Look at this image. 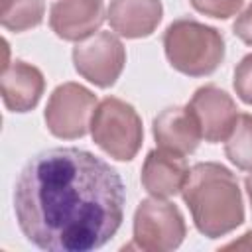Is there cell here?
Here are the masks:
<instances>
[{"mask_svg":"<svg viewBox=\"0 0 252 252\" xmlns=\"http://www.w3.org/2000/svg\"><path fill=\"white\" fill-rule=\"evenodd\" d=\"M126 189L112 165L79 148H51L22 167L14 213L24 236L47 252L104 246L124 219Z\"/></svg>","mask_w":252,"mask_h":252,"instance_id":"6da1fadb","label":"cell"},{"mask_svg":"<svg viewBox=\"0 0 252 252\" xmlns=\"http://www.w3.org/2000/svg\"><path fill=\"white\" fill-rule=\"evenodd\" d=\"M193 222L207 238H220L244 222V203L234 173L217 163L201 161L189 169L181 189Z\"/></svg>","mask_w":252,"mask_h":252,"instance_id":"7a4b0ae2","label":"cell"},{"mask_svg":"<svg viewBox=\"0 0 252 252\" xmlns=\"http://www.w3.org/2000/svg\"><path fill=\"white\" fill-rule=\"evenodd\" d=\"M163 49L169 65L189 77L215 73L224 59L222 33L193 18L173 20L163 33Z\"/></svg>","mask_w":252,"mask_h":252,"instance_id":"3957f363","label":"cell"},{"mask_svg":"<svg viewBox=\"0 0 252 252\" xmlns=\"http://www.w3.org/2000/svg\"><path fill=\"white\" fill-rule=\"evenodd\" d=\"M93 142L110 158L130 161L142 148L144 128L136 108L116 96L102 98L91 118Z\"/></svg>","mask_w":252,"mask_h":252,"instance_id":"277c9868","label":"cell"},{"mask_svg":"<svg viewBox=\"0 0 252 252\" xmlns=\"http://www.w3.org/2000/svg\"><path fill=\"white\" fill-rule=\"evenodd\" d=\"M187 234L181 211L159 197L144 199L134 213V244L148 252H169Z\"/></svg>","mask_w":252,"mask_h":252,"instance_id":"5b68a950","label":"cell"},{"mask_svg":"<svg viewBox=\"0 0 252 252\" xmlns=\"http://www.w3.org/2000/svg\"><path fill=\"white\" fill-rule=\"evenodd\" d=\"M93 91L79 83L59 85L47 100L43 118L47 130L61 140H77L91 130V118L96 108Z\"/></svg>","mask_w":252,"mask_h":252,"instance_id":"8992f818","label":"cell"},{"mask_svg":"<svg viewBox=\"0 0 252 252\" xmlns=\"http://www.w3.org/2000/svg\"><path fill=\"white\" fill-rule=\"evenodd\" d=\"M73 65L89 83L108 89L120 77L126 65V49L110 32H98L73 47Z\"/></svg>","mask_w":252,"mask_h":252,"instance_id":"52a82bcc","label":"cell"},{"mask_svg":"<svg viewBox=\"0 0 252 252\" xmlns=\"http://www.w3.org/2000/svg\"><path fill=\"white\" fill-rule=\"evenodd\" d=\"M187 108L195 116L201 136L211 144L224 142L238 120L236 102L226 91L215 85L199 87L191 96Z\"/></svg>","mask_w":252,"mask_h":252,"instance_id":"ba28073f","label":"cell"},{"mask_svg":"<svg viewBox=\"0 0 252 252\" xmlns=\"http://www.w3.org/2000/svg\"><path fill=\"white\" fill-rule=\"evenodd\" d=\"M102 0H57L49 10V26L65 41H83L102 26Z\"/></svg>","mask_w":252,"mask_h":252,"instance_id":"9c48e42d","label":"cell"},{"mask_svg":"<svg viewBox=\"0 0 252 252\" xmlns=\"http://www.w3.org/2000/svg\"><path fill=\"white\" fill-rule=\"evenodd\" d=\"M189 175V167L185 156L167 152V150H152L148 152L142 165V185L152 197L167 199L181 193Z\"/></svg>","mask_w":252,"mask_h":252,"instance_id":"30bf717a","label":"cell"},{"mask_svg":"<svg viewBox=\"0 0 252 252\" xmlns=\"http://www.w3.org/2000/svg\"><path fill=\"white\" fill-rule=\"evenodd\" d=\"M154 138L161 150L189 156L201 142V130L187 106H169L161 110L152 124Z\"/></svg>","mask_w":252,"mask_h":252,"instance_id":"8fae6325","label":"cell"},{"mask_svg":"<svg viewBox=\"0 0 252 252\" xmlns=\"http://www.w3.org/2000/svg\"><path fill=\"white\" fill-rule=\"evenodd\" d=\"M2 100L10 112H30L37 106L45 79L41 71L26 61H12L2 67Z\"/></svg>","mask_w":252,"mask_h":252,"instance_id":"7c38bea8","label":"cell"},{"mask_svg":"<svg viewBox=\"0 0 252 252\" xmlns=\"http://www.w3.org/2000/svg\"><path fill=\"white\" fill-rule=\"evenodd\" d=\"M161 0H110L106 18L118 35L126 39L148 37L161 22Z\"/></svg>","mask_w":252,"mask_h":252,"instance_id":"4fadbf2b","label":"cell"},{"mask_svg":"<svg viewBox=\"0 0 252 252\" xmlns=\"http://www.w3.org/2000/svg\"><path fill=\"white\" fill-rule=\"evenodd\" d=\"M43 0H0V22L10 32H28L43 22Z\"/></svg>","mask_w":252,"mask_h":252,"instance_id":"5bb4252c","label":"cell"},{"mask_svg":"<svg viewBox=\"0 0 252 252\" xmlns=\"http://www.w3.org/2000/svg\"><path fill=\"white\" fill-rule=\"evenodd\" d=\"M224 154L232 165L252 171V114H238V120L224 140Z\"/></svg>","mask_w":252,"mask_h":252,"instance_id":"9a60e30c","label":"cell"},{"mask_svg":"<svg viewBox=\"0 0 252 252\" xmlns=\"http://www.w3.org/2000/svg\"><path fill=\"white\" fill-rule=\"evenodd\" d=\"M244 0H191V6L209 18L226 20L242 8Z\"/></svg>","mask_w":252,"mask_h":252,"instance_id":"2e32d148","label":"cell"},{"mask_svg":"<svg viewBox=\"0 0 252 252\" xmlns=\"http://www.w3.org/2000/svg\"><path fill=\"white\" fill-rule=\"evenodd\" d=\"M234 91L238 98L252 106V53L244 55L234 69Z\"/></svg>","mask_w":252,"mask_h":252,"instance_id":"e0dca14e","label":"cell"},{"mask_svg":"<svg viewBox=\"0 0 252 252\" xmlns=\"http://www.w3.org/2000/svg\"><path fill=\"white\" fill-rule=\"evenodd\" d=\"M232 32H234V35L238 39H242L244 43L252 45V2L236 18V22L232 24Z\"/></svg>","mask_w":252,"mask_h":252,"instance_id":"ac0fdd59","label":"cell"},{"mask_svg":"<svg viewBox=\"0 0 252 252\" xmlns=\"http://www.w3.org/2000/svg\"><path fill=\"white\" fill-rule=\"evenodd\" d=\"M224 248H252V230L246 232V234H242L240 240H234V242L226 244Z\"/></svg>","mask_w":252,"mask_h":252,"instance_id":"d6986e66","label":"cell"},{"mask_svg":"<svg viewBox=\"0 0 252 252\" xmlns=\"http://www.w3.org/2000/svg\"><path fill=\"white\" fill-rule=\"evenodd\" d=\"M244 185H246V193H248V199H250V207H252V171L246 175V179H244Z\"/></svg>","mask_w":252,"mask_h":252,"instance_id":"ffe728a7","label":"cell"}]
</instances>
